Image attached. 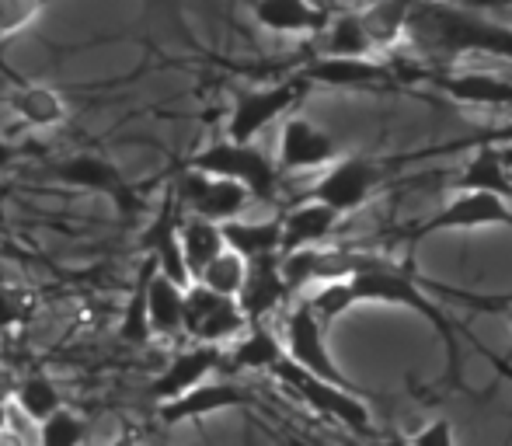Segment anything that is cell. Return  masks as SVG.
I'll use <instances>...</instances> for the list:
<instances>
[{"label": "cell", "mask_w": 512, "mask_h": 446, "mask_svg": "<svg viewBox=\"0 0 512 446\" xmlns=\"http://www.w3.org/2000/svg\"><path fill=\"white\" fill-rule=\"evenodd\" d=\"M370 28H366L363 7H342L328 14V25L321 28V53L328 56H370L373 53Z\"/></svg>", "instance_id": "23"}, {"label": "cell", "mask_w": 512, "mask_h": 446, "mask_svg": "<svg viewBox=\"0 0 512 446\" xmlns=\"http://www.w3.org/2000/svg\"><path fill=\"white\" fill-rule=\"evenodd\" d=\"M290 297H293V290L283 276V255L255 258V262L248 265L244 290L237 293L248 321H269L276 311H283Z\"/></svg>", "instance_id": "17"}, {"label": "cell", "mask_w": 512, "mask_h": 446, "mask_svg": "<svg viewBox=\"0 0 512 446\" xmlns=\"http://www.w3.org/2000/svg\"><path fill=\"white\" fill-rule=\"evenodd\" d=\"M171 196H175V203L182 206L185 213H199V217H209L216 223L244 217L248 206L258 203L255 192L244 182H234V178H223V175H206L196 164H189V168L178 175Z\"/></svg>", "instance_id": "7"}, {"label": "cell", "mask_w": 512, "mask_h": 446, "mask_svg": "<svg viewBox=\"0 0 512 446\" xmlns=\"http://www.w3.org/2000/svg\"><path fill=\"white\" fill-rule=\"evenodd\" d=\"M307 304L314 307L317 318L331 328L342 314H349L352 307H359L363 300H359L356 283H352V279H328V283L314 286V293L307 297Z\"/></svg>", "instance_id": "29"}, {"label": "cell", "mask_w": 512, "mask_h": 446, "mask_svg": "<svg viewBox=\"0 0 512 446\" xmlns=\"http://www.w3.org/2000/svg\"><path fill=\"white\" fill-rule=\"evenodd\" d=\"M192 164L203 168L206 175H223V178H234V182H244L262 203H272V196L279 192V182H283L276 157L265 154L255 140L244 143V140L223 136V140L199 150V154L192 157Z\"/></svg>", "instance_id": "4"}, {"label": "cell", "mask_w": 512, "mask_h": 446, "mask_svg": "<svg viewBox=\"0 0 512 446\" xmlns=\"http://www.w3.org/2000/svg\"><path fill=\"white\" fill-rule=\"evenodd\" d=\"M11 109L28 129H53L67 119V102L49 84H28V88L14 91Z\"/></svg>", "instance_id": "25"}, {"label": "cell", "mask_w": 512, "mask_h": 446, "mask_svg": "<svg viewBox=\"0 0 512 446\" xmlns=\"http://www.w3.org/2000/svg\"><path fill=\"white\" fill-rule=\"evenodd\" d=\"M408 443H418V446H453V443H457V429H453L450 419H432L429 426L408 433Z\"/></svg>", "instance_id": "35"}, {"label": "cell", "mask_w": 512, "mask_h": 446, "mask_svg": "<svg viewBox=\"0 0 512 446\" xmlns=\"http://www.w3.org/2000/svg\"><path fill=\"white\" fill-rule=\"evenodd\" d=\"M418 0H366L363 4V18L370 28V39L377 49L394 46L398 39H405L408 18L415 11Z\"/></svg>", "instance_id": "26"}, {"label": "cell", "mask_w": 512, "mask_h": 446, "mask_svg": "<svg viewBox=\"0 0 512 446\" xmlns=\"http://www.w3.org/2000/svg\"><path fill=\"white\" fill-rule=\"evenodd\" d=\"M425 84L443 91L460 105H485V109H512V81L485 70H432L422 74Z\"/></svg>", "instance_id": "15"}, {"label": "cell", "mask_w": 512, "mask_h": 446, "mask_svg": "<svg viewBox=\"0 0 512 446\" xmlns=\"http://www.w3.org/2000/svg\"><path fill=\"white\" fill-rule=\"evenodd\" d=\"M338 143L328 129H321L317 122L304 119V115H290L279 129L276 143V164L279 175H304V171L328 168L331 161H338Z\"/></svg>", "instance_id": "13"}, {"label": "cell", "mask_w": 512, "mask_h": 446, "mask_svg": "<svg viewBox=\"0 0 512 446\" xmlns=\"http://www.w3.org/2000/svg\"><path fill=\"white\" fill-rule=\"evenodd\" d=\"M328 14L314 0H251V18L272 35H321Z\"/></svg>", "instance_id": "20"}, {"label": "cell", "mask_w": 512, "mask_h": 446, "mask_svg": "<svg viewBox=\"0 0 512 446\" xmlns=\"http://www.w3.org/2000/svg\"><path fill=\"white\" fill-rule=\"evenodd\" d=\"M42 0H0V35H14L28 28L39 14Z\"/></svg>", "instance_id": "33"}, {"label": "cell", "mask_w": 512, "mask_h": 446, "mask_svg": "<svg viewBox=\"0 0 512 446\" xmlns=\"http://www.w3.org/2000/svg\"><path fill=\"white\" fill-rule=\"evenodd\" d=\"M283 359H286L283 332L269 328V321H251V325L227 345L223 373H230V377H237V373H272Z\"/></svg>", "instance_id": "16"}, {"label": "cell", "mask_w": 512, "mask_h": 446, "mask_svg": "<svg viewBox=\"0 0 512 446\" xmlns=\"http://www.w3.org/2000/svg\"><path fill=\"white\" fill-rule=\"evenodd\" d=\"M307 84L331 91H394L401 84L398 67L380 63L370 56H328L317 53L314 60L300 70Z\"/></svg>", "instance_id": "11"}, {"label": "cell", "mask_w": 512, "mask_h": 446, "mask_svg": "<svg viewBox=\"0 0 512 446\" xmlns=\"http://www.w3.org/2000/svg\"><path fill=\"white\" fill-rule=\"evenodd\" d=\"M478 227H509L512 230V199L495 192H457L443 210L429 220L405 230V241H425V237L446 234V230H478Z\"/></svg>", "instance_id": "8"}, {"label": "cell", "mask_w": 512, "mask_h": 446, "mask_svg": "<svg viewBox=\"0 0 512 446\" xmlns=\"http://www.w3.org/2000/svg\"><path fill=\"white\" fill-rule=\"evenodd\" d=\"M11 161H14V147H11V143L4 140V136H0V171H4V168H7V164H11Z\"/></svg>", "instance_id": "37"}, {"label": "cell", "mask_w": 512, "mask_h": 446, "mask_svg": "<svg viewBox=\"0 0 512 446\" xmlns=\"http://www.w3.org/2000/svg\"><path fill=\"white\" fill-rule=\"evenodd\" d=\"M453 192H495V196L512 199V175H509V157L502 143L492 140H474L471 157L464 161L460 175L453 178Z\"/></svg>", "instance_id": "19"}, {"label": "cell", "mask_w": 512, "mask_h": 446, "mask_svg": "<svg viewBox=\"0 0 512 446\" xmlns=\"http://www.w3.org/2000/svg\"><path fill=\"white\" fill-rule=\"evenodd\" d=\"M223 234H227V248H234L248 262L283 255V217H269V220L234 217L223 223Z\"/></svg>", "instance_id": "22"}, {"label": "cell", "mask_w": 512, "mask_h": 446, "mask_svg": "<svg viewBox=\"0 0 512 446\" xmlns=\"http://www.w3.org/2000/svg\"><path fill=\"white\" fill-rule=\"evenodd\" d=\"M356 283V293L363 304H394V307H408L418 318H425L432 325V332L439 335L446 352V380H450L457 391H467L464 384V359H460V342L457 332L460 328L450 321V314L439 304H432L425 297V279L415 272V262L405 258V262H394L387 255H377V251H366L363 269L352 276Z\"/></svg>", "instance_id": "2"}, {"label": "cell", "mask_w": 512, "mask_h": 446, "mask_svg": "<svg viewBox=\"0 0 512 446\" xmlns=\"http://www.w3.org/2000/svg\"><path fill=\"white\" fill-rule=\"evenodd\" d=\"M56 175L67 185H77V189H95V192H112L119 185V175H115L112 164H105L102 157L95 154H77L67 157V161L56 164Z\"/></svg>", "instance_id": "28"}, {"label": "cell", "mask_w": 512, "mask_h": 446, "mask_svg": "<svg viewBox=\"0 0 512 446\" xmlns=\"http://www.w3.org/2000/svg\"><path fill=\"white\" fill-rule=\"evenodd\" d=\"M223 359H227V345L196 342V338H192L189 345H178V349L164 359L157 377L150 380V387H147L150 401H154V405H164V401L199 387L203 380L223 373Z\"/></svg>", "instance_id": "12"}, {"label": "cell", "mask_w": 512, "mask_h": 446, "mask_svg": "<svg viewBox=\"0 0 512 446\" xmlns=\"http://www.w3.org/2000/svg\"><path fill=\"white\" fill-rule=\"evenodd\" d=\"M279 332H283L286 356H290L293 363H300L307 373H314V377L335 380V384H345V387H356L349 377H345L342 366L335 363V356H331L328 335H324L328 332V325L317 318L314 307H310L307 300H300V304H293L290 311H286L283 328H279Z\"/></svg>", "instance_id": "9"}, {"label": "cell", "mask_w": 512, "mask_h": 446, "mask_svg": "<svg viewBox=\"0 0 512 446\" xmlns=\"http://www.w3.org/2000/svg\"><path fill=\"white\" fill-rule=\"evenodd\" d=\"M248 401H251L248 387H241L234 377H209L199 387H192V391L157 405V419L168 422V426H178V422H199L216 412L241 408V405H248Z\"/></svg>", "instance_id": "14"}, {"label": "cell", "mask_w": 512, "mask_h": 446, "mask_svg": "<svg viewBox=\"0 0 512 446\" xmlns=\"http://www.w3.org/2000/svg\"><path fill=\"white\" fill-rule=\"evenodd\" d=\"M248 325L251 321L237 297L209 290L199 279L189 283V290H185V335L189 338H196V342H213V345H230Z\"/></svg>", "instance_id": "10"}, {"label": "cell", "mask_w": 512, "mask_h": 446, "mask_svg": "<svg viewBox=\"0 0 512 446\" xmlns=\"http://www.w3.org/2000/svg\"><path fill=\"white\" fill-rule=\"evenodd\" d=\"M81 440H88V419H84L77 408L63 405V408H56L49 419L39 422V443H46V446H74Z\"/></svg>", "instance_id": "31"}, {"label": "cell", "mask_w": 512, "mask_h": 446, "mask_svg": "<svg viewBox=\"0 0 512 446\" xmlns=\"http://www.w3.org/2000/svg\"><path fill=\"white\" fill-rule=\"evenodd\" d=\"M178 237H182V248H185V258H189L192 276H199L220 251H227L223 223L199 217V213H185L182 223H178Z\"/></svg>", "instance_id": "24"}, {"label": "cell", "mask_w": 512, "mask_h": 446, "mask_svg": "<svg viewBox=\"0 0 512 446\" xmlns=\"http://www.w3.org/2000/svg\"><path fill=\"white\" fill-rule=\"evenodd\" d=\"M11 398L18 401V405L25 408V412L32 415L35 422L49 419L56 408L67 405V401H63L60 384H56L53 377H46V373H28V377H21L18 384H14Z\"/></svg>", "instance_id": "27"}, {"label": "cell", "mask_w": 512, "mask_h": 446, "mask_svg": "<svg viewBox=\"0 0 512 446\" xmlns=\"http://www.w3.org/2000/svg\"><path fill=\"white\" fill-rule=\"evenodd\" d=\"M248 265H251L248 258L237 255L234 248H227V251H220V255H216L196 279H199V283H206L209 290L227 293V297H237V293L244 290V279H248Z\"/></svg>", "instance_id": "30"}, {"label": "cell", "mask_w": 512, "mask_h": 446, "mask_svg": "<svg viewBox=\"0 0 512 446\" xmlns=\"http://www.w3.org/2000/svg\"><path fill=\"white\" fill-rule=\"evenodd\" d=\"M310 84L304 77H290V81L265 84V88H244L234 95L227 112V136L230 140H258L272 122L286 119V112L304 98Z\"/></svg>", "instance_id": "6"}, {"label": "cell", "mask_w": 512, "mask_h": 446, "mask_svg": "<svg viewBox=\"0 0 512 446\" xmlns=\"http://www.w3.org/2000/svg\"><path fill=\"white\" fill-rule=\"evenodd\" d=\"M185 290L189 286L175 283L171 276L154 269L150 262L147 279H143V293H147V314H150V328H154V338H164V342H182L185 335Z\"/></svg>", "instance_id": "18"}, {"label": "cell", "mask_w": 512, "mask_h": 446, "mask_svg": "<svg viewBox=\"0 0 512 446\" xmlns=\"http://www.w3.org/2000/svg\"><path fill=\"white\" fill-rule=\"evenodd\" d=\"M492 4H499V7H502V4H512V0H492Z\"/></svg>", "instance_id": "38"}, {"label": "cell", "mask_w": 512, "mask_h": 446, "mask_svg": "<svg viewBox=\"0 0 512 446\" xmlns=\"http://www.w3.org/2000/svg\"><path fill=\"white\" fill-rule=\"evenodd\" d=\"M509 335H512V311H509ZM492 363H495L499 380H512V342L506 352H492Z\"/></svg>", "instance_id": "36"}, {"label": "cell", "mask_w": 512, "mask_h": 446, "mask_svg": "<svg viewBox=\"0 0 512 446\" xmlns=\"http://www.w3.org/2000/svg\"><path fill=\"white\" fill-rule=\"evenodd\" d=\"M272 377H276L286 391L297 394L317 419H328V422H335V426L349 429V433L366 436V440L377 436L373 412L356 387H345V384H335V380L314 377V373H307L300 363H293L290 356L272 370Z\"/></svg>", "instance_id": "3"}, {"label": "cell", "mask_w": 512, "mask_h": 446, "mask_svg": "<svg viewBox=\"0 0 512 446\" xmlns=\"http://www.w3.org/2000/svg\"><path fill=\"white\" fill-rule=\"evenodd\" d=\"M387 182V164L377 161V157H338L324 168V175L310 185L307 196L321 199V203L335 206L342 217L363 210L373 196L380 192V185Z\"/></svg>", "instance_id": "5"}, {"label": "cell", "mask_w": 512, "mask_h": 446, "mask_svg": "<svg viewBox=\"0 0 512 446\" xmlns=\"http://www.w3.org/2000/svg\"><path fill=\"white\" fill-rule=\"evenodd\" d=\"M405 39L432 60L481 53L512 63V28L492 21L478 7L450 4V0H418L408 18Z\"/></svg>", "instance_id": "1"}, {"label": "cell", "mask_w": 512, "mask_h": 446, "mask_svg": "<svg viewBox=\"0 0 512 446\" xmlns=\"http://www.w3.org/2000/svg\"><path fill=\"white\" fill-rule=\"evenodd\" d=\"M32 311V297L21 286H4L0 283V328L21 325Z\"/></svg>", "instance_id": "34"}, {"label": "cell", "mask_w": 512, "mask_h": 446, "mask_svg": "<svg viewBox=\"0 0 512 446\" xmlns=\"http://www.w3.org/2000/svg\"><path fill=\"white\" fill-rule=\"evenodd\" d=\"M338 220H342V213L314 196H307L304 203H293L283 213V251L328 244V237L338 230Z\"/></svg>", "instance_id": "21"}, {"label": "cell", "mask_w": 512, "mask_h": 446, "mask_svg": "<svg viewBox=\"0 0 512 446\" xmlns=\"http://www.w3.org/2000/svg\"><path fill=\"white\" fill-rule=\"evenodd\" d=\"M119 335L133 345H143L154 338V328H150V314H147V293L143 286L133 293V300L126 304V314H122V325H119Z\"/></svg>", "instance_id": "32"}]
</instances>
